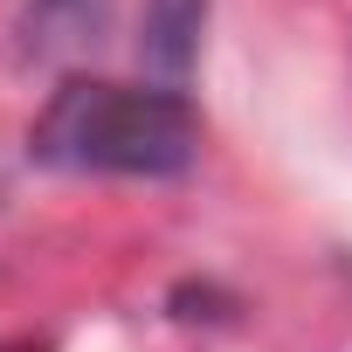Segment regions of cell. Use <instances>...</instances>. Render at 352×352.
Here are the masks:
<instances>
[{
    "label": "cell",
    "mask_w": 352,
    "mask_h": 352,
    "mask_svg": "<svg viewBox=\"0 0 352 352\" xmlns=\"http://www.w3.org/2000/svg\"><path fill=\"white\" fill-rule=\"evenodd\" d=\"M28 159L49 173H111V180H173L201 159V118L187 90L69 76L28 124Z\"/></svg>",
    "instance_id": "obj_1"
},
{
    "label": "cell",
    "mask_w": 352,
    "mask_h": 352,
    "mask_svg": "<svg viewBox=\"0 0 352 352\" xmlns=\"http://www.w3.org/2000/svg\"><path fill=\"white\" fill-rule=\"evenodd\" d=\"M208 35V0H145L138 8V69L159 90H187Z\"/></svg>",
    "instance_id": "obj_2"
},
{
    "label": "cell",
    "mask_w": 352,
    "mask_h": 352,
    "mask_svg": "<svg viewBox=\"0 0 352 352\" xmlns=\"http://www.w3.org/2000/svg\"><path fill=\"white\" fill-rule=\"evenodd\" d=\"M104 8L111 0H35V21L56 42H83L90 28H104Z\"/></svg>",
    "instance_id": "obj_3"
}]
</instances>
